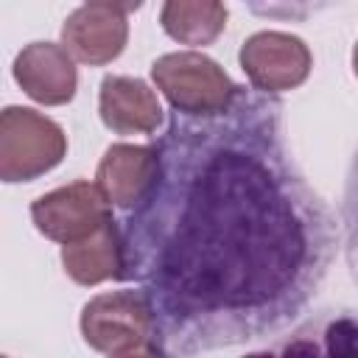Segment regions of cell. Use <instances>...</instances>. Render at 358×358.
<instances>
[{
  "mask_svg": "<svg viewBox=\"0 0 358 358\" xmlns=\"http://www.w3.org/2000/svg\"><path fill=\"white\" fill-rule=\"evenodd\" d=\"M151 76L171 101V106L185 112H204L224 106L235 90V84L213 59L193 50L168 53L157 59L151 64Z\"/></svg>",
  "mask_w": 358,
  "mask_h": 358,
  "instance_id": "cell-4",
  "label": "cell"
},
{
  "mask_svg": "<svg viewBox=\"0 0 358 358\" xmlns=\"http://www.w3.org/2000/svg\"><path fill=\"white\" fill-rule=\"evenodd\" d=\"M162 28L185 45H207L227 25V8L221 3H165Z\"/></svg>",
  "mask_w": 358,
  "mask_h": 358,
  "instance_id": "cell-13",
  "label": "cell"
},
{
  "mask_svg": "<svg viewBox=\"0 0 358 358\" xmlns=\"http://www.w3.org/2000/svg\"><path fill=\"white\" fill-rule=\"evenodd\" d=\"M101 117L117 134L154 131L162 120V109L145 81L106 76L101 84Z\"/></svg>",
  "mask_w": 358,
  "mask_h": 358,
  "instance_id": "cell-10",
  "label": "cell"
},
{
  "mask_svg": "<svg viewBox=\"0 0 358 358\" xmlns=\"http://www.w3.org/2000/svg\"><path fill=\"white\" fill-rule=\"evenodd\" d=\"M64 157V131L34 109L6 106L0 117V176L31 182Z\"/></svg>",
  "mask_w": 358,
  "mask_h": 358,
  "instance_id": "cell-2",
  "label": "cell"
},
{
  "mask_svg": "<svg viewBox=\"0 0 358 358\" xmlns=\"http://www.w3.org/2000/svg\"><path fill=\"white\" fill-rule=\"evenodd\" d=\"M81 333L90 347L101 352H117L126 347L148 344V316L137 291H115L95 296L84 305Z\"/></svg>",
  "mask_w": 358,
  "mask_h": 358,
  "instance_id": "cell-7",
  "label": "cell"
},
{
  "mask_svg": "<svg viewBox=\"0 0 358 358\" xmlns=\"http://www.w3.org/2000/svg\"><path fill=\"white\" fill-rule=\"evenodd\" d=\"M151 173L148 145H112L98 165V187L109 204L131 207Z\"/></svg>",
  "mask_w": 358,
  "mask_h": 358,
  "instance_id": "cell-11",
  "label": "cell"
},
{
  "mask_svg": "<svg viewBox=\"0 0 358 358\" xmlns=\"http://www.w3.org/2000/svg\"><path fill=\"white\" fill-rule=\"evenodd\" d=\"M31 218L42 235L70 246L98 232L112 215L109 201L98 185L73 182L48 196H39L31 204Z\"/></svg>",
  "mask_w": 358,
  "mask_h": 358,
  "instance_id": "cell-5",
  "label": "cell"
},
{
  "mask_svg": "<svg viewBox=\"0 0 358 358\" xmlns=\"http://www.w3.org/2000/svg\"><path fill=\"white\" fill-rule=\"evenodd\" d=\"M137 6H115V3H87L78 6L62 28L64 50H70L78 62L106 64L126 45V11Z\"/></svg>",
  "mask_w": 358,
  "mask_h": 358,
  "instance_id": "cell-8",
  "label": "cell"
},
{
  "mask_svg": "<svg viewBox=\"0 0 358 358\" xmlns=\"http://www.w3.org/2000/svg\"><path fill=\"white\" fill-rule=\"evenodd\" d=\"M151 173L117 218V280L134 282L159 358L277 336L313 305L336 215L299 168L280 95L235 84L204 112H168Z\"/></svg>",
  "mask_w": 358,
  "mask_h": 358,
  "instance_id": "cell-1",
  "label": "cell"
},
{
  "mask_svg": "<svg viewBox=\"0 0 358 358\" xmlns=\"http://www.w3.org/2000/svg\"><path fill=\"white\" fill-rule=\"evenodd\" d=\"M241 67L255 90L277 95V90H291L308 78L310 50L299 36L263 31L243 42Z\"/></svg>",
  "mask_w": 358,
  "mask_h": 358,
  "instance_id": "cell-6",
  "label": "cell"
},
{
  "mask_svg": "<svg viewBox=\"0 0 358 358\" xmlns=\"http://www.w3.org/2000/svg\"><path fill=\"white\" fill-rule=\"evenodd\" d=\"M62 260H64V271L81 285H92V282H101L106 277L117 280V227H115V218H109L90 238L64 246Z\"/></svg>",
  "mask_w": 358,
  "mask_h": 358,
  "instance_id": "cell-12",
  "label": "cell"
},
{
  "mask_svg": "<svg viewBox=\"0 0 358 358\" xmlns=\"http://www.w3.org/2000/svg\"><path fill=\"white\" fill-rule=\"evenodd\" d=\"M14 78L39 103H64L76 92V67L64 48L53 42L28 45L14 62Z\"/></svg>",
  "mask_w": 358,
  "mask_h": 358,
  "instance_id": "cell-9",
  "label": "cell"
},
{
  "mask_svg": "<svg viewBox=\"0 0 358 358\" xmlns=\"http://www.w3.org/2000/svg\"><path fill=\"white\" fill-rule=\"evenodd\" d=\"M238 358H358V308H324Z\"/></svg>",
  "mask_w": 358,
  "mask_h": 358,
  "instance_id": "cell-3",
  "label": "cell"
},
{
  "mask_svg": "<svg viewBox=\"0 0 358 358\" xmlns=\"http://www.w3.org/2000/svg\"><path fill=\"white\" fill-rule=\"evenodd\" d=\"M341 232H344V257L352 280L358 282V148L350 159L341 199Z\"/></svg>",
  "mask_w": 358,
  "mask_h": 358,
  "instance_id": "cell-14",
  "label": "cell"
},
{
  "mask_svg": "<svg viewBox=\"0 0 358 358\" xmlns=\"http://www.w3.org/2000/svg\"><path fill=\"white\" fill-rule=\"evenodd\" d=\"M145 347H148V344H145ZM112 358H159V355H157V352H154V350L148 347V350H145L143 355H134V352H126V355H112Z\"/></svg>",
  "mask_w": 358,
  "mask_h": 358,
  "instance_id": "cell-15",
  "label": "cell"
}]
</instances>
